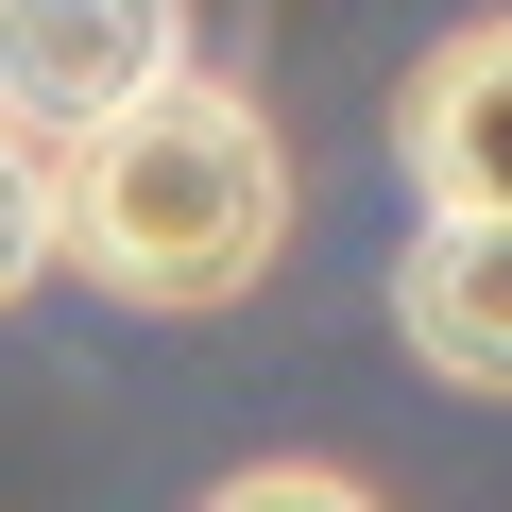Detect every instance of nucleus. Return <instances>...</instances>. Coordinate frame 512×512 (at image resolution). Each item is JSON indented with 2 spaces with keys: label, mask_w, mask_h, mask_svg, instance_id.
<instances>
[{
  "label": "nucleus",
  "mask_w": 512,
  "mask_h": 512,
  "mask_svg": "<svg viewBox=\"0 0 512 512\" xmlns=\"http://www.w3.org/2000/svg\"><path fill=\"white\" fill-rule=\"evenodd\" d=\"M393 342H410L444 393H512V222H461V205L410 222V256H393Z\"/></svg>",
  "instance_id": "4"
},
{
  "label": "nucleus",
  "mask_w": 512,
  "mask_h": 512,
  "mask_svg": "<svg viewBox=\"0 0 512 512\" xmlns=\"http://www.w3.org/2000/svg\"><path fill=\"white\" fill-rule=\"evenodd\" d=\"M188 512H393V495L342 478V461H239V478H205Z\"/></svg>",
  "instance_id": "6"
},
{
  "label": "nucleus",
  "mask_w": 512,
  "mask_h": 512,
  "mask_svg": "<svg viewBox=\"0 0 512 512\" xmlns=\"http://www.w3.org/2000/svg\"><path fill=\"white\" fill-rule=\"evenodd\" d=\"M35 274H52V137L0 120V308H18Z\"/></svg>",
  "instance_id": "5"
},
{
  "label": "nucleus",
  "mask_w": 512,
  "mask_h": 512,
  "mask_svg": "<svg viewBox=\"0 0 512 512\" xmlns=\"http://www.w3.org/2000/svg\"><path fill=\"white\" fill-rule=\"evenodd\" d=\"M154 69H188V0H0V120L18 137H86Z\"/></svg>",
  "instance_id": "2"
},
{
  "label": "nucleus",
  "mask_w": 512,
  "mask_h": 512,
  "mask_svg": "<svg viewBox=\"0 0 512 512\" xmlns=\"http://www.w3.org/2000/svg\"><path fill=\"white\" fill-rule=\"evenodd\" d=\"M393 154H410V188H427V205L512 222V18L427 35V69L393 86Z\"/></svg>",
  "instance_id": "3"
},
{
  "label": "nucleus",
  "mask_w": 512,
  "mask_h": 512,
  "mask_svg": "<svg viewBox=\"0 0 512 512\" xmlns=\"http://www.w3.org/2000/svg\"><path fill=\"white\" fill-rule=\"evenodd\" d=\"M274 256H291V154L256 120V86H222L205 52L103 103L86 137H52V274H86L103 308L205 325Z\"/></svg>",
  "instance_id": "1"
}]
</instances>
